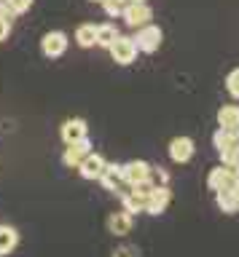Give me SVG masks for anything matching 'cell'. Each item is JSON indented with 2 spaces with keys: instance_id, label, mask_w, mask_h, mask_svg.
I'll list each match as a JSON object with an SVG mask.
<instances>
[{
  "instance_id": "cell-26",
  "label": "cell",
  "mask_w": 239,
  "mask_h": 257,
  "mask_svg": "<svg viewBox=\"0 0 239 257\" xmlns=\"http://www.w3.org/2000/svg\"><path fill=\"white\" fill-rule=\"evenodd\" d=\"M113 254H137V249L134 246H121V249H116Z\"/></svg>"
},
{
  "instance_id": "cell-3",
  "label": "cell",
  "mask_w": 239,
  "mask_h": 257,
  "mask_svg": "<svg viewBox=\"0 0 239 257\" xmlns=\"http://www.w3.org/2000/svg\"><path fill=\"white\" fill-rule=\"evenodd\" d=\"M170 201H172L170 185H153V188H150V193H148V198H145V212L153 214V217H158L167 206H170Z\"/></svg>"
},
{
  "instance_id": "cell-5",
  "label": "cell",
  "mask_w": 239,
  "mask_h": 257,
  "mask_svg": "<svg viewBox=\"0 0 239 257\" xmlns=\"http://www.w3.org/2000/svg\"><path fill=\"white\" fill-rule=\"evenodd\" d=\"M231 185H236V169L234 166H215L210 169V174H207V188H210L212 193L215 190H223V188H231Z\"/></svg>"
},
{
  "instance_id": "cell-25",
  "label": "cell",
  "mask_w": 239,
  "mask_h": 257,
  "mask_svg": "<svg viewBox=\"0 0 239 257\" xmlns=\"http://www.w3.org/2000/svg\"><path fill=\"white\" fill-rule=\"evenodd\" d=\"M9 35H11V22L9 19H0V43L9 40Z\"/></svg>"
},
{
  "instance_id": "cell-4",
  "label": "cell",
  "mask_w": 239,
  "mask_h": 257,
  "mask_svg": "<svg viewBox=\"0 0 239 257\" xmlns=\"http://www.w3.org/2000/svg\"><path fill=\"white\" fill-rule=\"evenodd\" d=\"M67 46H70V40H67L65 32H59V30H51L41 38V51H43V56H49V59L62 56L67 51Z\"/></svg>"
},
{
  "instance_id": "cell-16",
  "label": "cell",
  "mask_w": 239,
  "mask_h": 257,
  "mask_svg": "<svg viewBox=\"0 0 239 257\" xmlns=\"http://www.w3.org/2000/svg\"><path fill=\"white\" fill-rule=\"evenodd\" d=\"M218 126L236 132L239 128V104H223L218 110Z\"/></svg>"
},
{
  "instance_id": "cell-8",
  "label": "cell",
  "mask_w": 239,
  "mask_h": 257,
  "mask_svg": "<svg viewBox=\"0 0 239 257\" xmlns=\"http://www.w3.org/2000/svg\"><path fill=\"white\" fill-rule=\"evenodd\" d=\"M92 150H94L92 140L89 137H81V140H75V142H67V150H65V156H62V161H65V166H78Z\"/></svg>"
},
{
  "instance_id": "cell-12",
  "label": "cell",
  "mask_w": 239,
  "mask_h": 257,
  "mask_svg": "<svg viewBox=\"0 0 239 257\" xmlns=\"http://www.w3.org/2000/svg\"><path fill=\"white\" fill-rule=\"evenodd\" d=\"M75 169H78V174H81L84 180H97V177L102 174V169H105V158H102L100 153H94V150H92L89 156H86Z\"/></svg>"
},
{
  "instance_id": "cell-18",
  "label": "cell",
  "mask_w": 239,
  "mask_h": 257,
  "mask_svg": "<svg viewBox=\"0 0 239 257\" xmlns=\"http://www.w3.org/2000/svg\"><path fill=\"white\" fill-rule=\"evenodd\" d=\"M19 244V233L11 228V225H0V254L14 252Z\"/></svg>"
},
{
  "instance_id": "cell-10",
  "label": "cell",
  "mask_w": 239,
  "mask_h": 257,
  "mask_svg": "<svg viewBox=\"0 0 239 257\" xmlns=\"http://www.w3.org/2000/svg\"><path fill=\"white\" fill-rule=\"evenodd\" d=\"M97 180H100V185L105 190H113V193L126 188L124 177H121V164H108V161H105V169H102V174L97 177Z\"/></svg>"
},
{
  "instance_id": "cell-21",
  "label": "cell",
  "mask_w": 239,
  "mask_h": 257,
  "mask_svg": "<svg viewBox=\"0 0 239 257\" xmlns=\"http://www.w3.org/2000/svg\"><path fill=\"white\" fill-rule=\"evenodd\" d=\"M126 3H129V0H102V8H105V14L110 19H121Z\"/></svg>"
},
{
  "instance_id": "cell-15",
  "label": "cell",
  "mask_w": 239,
  "mask_h": 257,
  "mask_svg": "<svg viewBox=\"0 0 239 257\" xmlns=\"http://www.w3.org/2000/svg\"><path fill=\"white\" fill-rule=\"evenodd\" d=\"M118 196H121V204H124V209H126L132 217H137L140 212H145V198L137 196V193H132L129 185H126L124 190H118Z\"/></svg>"
},
{
  "instance_id": "cell-24",
  "label": "cell",
  "mask_w": 239,
  "mask_h": 257,
  "mask_svg": "<svg viewBox=\"0 0 239 257\" xmlns=\"http://www.w3.org/2000/svg\"><path fill=\"white\" fill-rule=\"evenodd\" d=\"M150 182L153 185H170V172L162 166H150Z\"/></svg>"
},
{
  "instance_id": "cell-7",
  "label": "cell",
  "mask_w": 239,
  "mask_h": 257,
  "mask_svg": "<svg viewBox=\"0 0 239 257\" xmlns=\"http://www.w3.org/2000/svg\"><path fill=\"white\" fill-rule=\"evenodd\" d=\"M167 153H170V158L175 161V164H188L191 158H194L196 153V145L191 137H175V140L170 142V148H167Z\"/></svg>"
},
{
  "instance_id": "cell-19",
  "label": "cell",
  "mask_w": 239,
  "mask_h": 257,
  "mask_svg": "<svg viewBox=\"0 0 239 257\" xmlns=\"http://www.w3.org/2000/svg\"><path fill=\"white\" fill-rule=\"evenodd\" d=\"M118 38V30L116 24H97V32H94V46L100 48H108L113 40Z\"/></svg>"
},
{
  "instance_id": "cell-13",
  "label": "cell",
  "mask_w": 239,
  "mask_h": 257,
  "mask_svg": "<svg viewBox=\"0 0 239 257\" xmlns=\"http://www.w3.org/2000/svg\"><path fill=\"white\" fill-rule=\"evenodd\" d=\"M132 225H134V217H132L129 212H126V209H121V212H113V214L108 217V230L113 233L116 238L129 236Z\"/></svg>"
},
{
  "instance_id": "cell-23",
  "label": "cell",
  "mask_w": 239,
  "mask_h": 257,
  "mask_svg": "<svg viewBox=\"0 0 239 257\" xmlns=\"http://www.w3.org/2000/svg\"><path fill=\"white\" fill-rule=\"evenodd\" d=\"M6 6L11 8L14 16H22V14H27L30 8H33V0H6Z\"/></svg>"
},
{
  "instance_id": "cell-28",
  "label": "cell",
  "mask_w": 239,
  "mask_h": 257,
  "mask_svg": "<svg viewBox=\"0 0 239 257\" xmlns=\"http://www.w3.org/2000/svg\"><path fill=\"white\" fill-rule=\"evenodd\" d=\"M89 3H102V0H89Z\"/></svg>"
},
{
  "instance_id": "cell-17",
  "label": "cell",
  "mask_w": 239,
  "mask_h": 257,
  "mask_svg": "<svg viewBox=\"0 0 239 257\" xmlns=\"http://www.w3.org/2000/svg\"><path fill=\"white\" fill-rule=\"evenodd\" d=\"M212 145H215V150H239V140H236V132H231V128H218L212 137Z\"/></svg>"
},
{
  "instance_id": "cell-14",
  "label": "cell",
  "mask_w": 239,
  "mask_h": 257,
  "mask_svg": "<svg viewBox=\"0 0 239 257\" xmlns=\"http://www.w3.org/2000/svg\"><path fill=\"white\" fill-rule=\"evenodd\" d=\"M59 134H62V142H75V140H81V137H89V123H86L84 118H70L62 123L59 128Z\"/></svg>"
},
{
  "instance_id": "cell-6",
  "label": "cell",
  "mask_w": 239,
  "mask_h": 257,
  "mask_svg": "<svg viewBox=\"0 0 239 257\" xmlns=\"http://www.w3.org/2000/svg\"><path fill=\"white\" fill-rule=\"evenodd\" d=\"M121 19L129 24V27H142V24H148L150 19H153V8H150L148 3H126Z\"/></svg>"
},
{
  "instance_id": "cell-11",
  "label": "cell",
  "mask_w": 239,
  "mask_h": 257,
  "mask_svg": "<svg viewBox=\"0 0 239 257\" xmlns=\"http://www.w3.org/2000/svg\"><path fill=\"white\" fill-rule=\"evenodd\" d=\"M215 204H218L220 212L236 214L239 212V188H236V185H231V188L215 190Z\"/></svg>"
},
{
  "instance_id": "cell-2",
  "label": "cell",
  "mask_w": 239,
  "mask_h": 257,
  "mask_svg": "<svg viewBox=\"0 0 239 257\" xmlns=\"http://www.w3.org/2000/svg\"><path fill=\"white\" fill-rule=\"evenodd\" d=\"M108 51H110V56H113V62L116 64H132L134 59H137V46H134V40L132 38H126V35H118L113 43L108 46Z\"/></svg>"
},
{
  "instance_id": "cell-1",
  "label": "cell",
  "mask_w": 239,
  "mask_h": 257,
  "mask_svg": "<svg viewBox=\"0 0 239 257\" xmlns=\"http://www.w3.org/2000/svg\"><path fill=\"white\" fill-rule=\"evenodd\" d=\"M134 46H137V51L142 54H156L158 51V46H162V40H164V32L158 24H142V27H137V32H134Z\"/></svg>"
},
{
  "instance_id": "cell-27",
  "label": "cell",
  "mask_w": 239,
  "mask_h": 257,
  "mask_svg": "<svg viewBox=\"0 0 239 257\" xmlns=\"http://www.w3.org/2000/svg\"><path fill=\"white\" fill-rule=\"evenodd\" d=\"M129 3H148V0H129Z\"/></svg>"
},
{
  "instance_id": "cell-20",
  "label": "cell",
  "mask_w": 239,
  "mask_h": 257,
  "mask_svg": "<svg viewBox=\"0 0 239 257\" xmlns=\"http://www.w3.org/2000/svg\"><path fill=\"white\" fill-rule=\"evenodd\" d=\"M94 32H97V24L92 22H84L75 27V43L81 48H92L94 46Z\"/></svg>"
},
{
  "instance_id": "cell-22",
  "label": "cell",
  "mask_w": 239,
  "mask_h": 257,
  "mask_svg": "<svg viewBox=\"0 0 239 257\" xmlns=\"http://www.w3.org/2000/svg\"><path fill=\"white\" fill-rule=\"evenodd\" d=\"M226 91L234 96V99H239V67L231 70L228 75H226Z\"/></svg>"
},
{
  "instance_id": "cell-29",
  "label": "cell",
  "mask_w": 239,
  "mask_h": 257,
  "mask_svg": "<svg viewBox=\"0 0 239 257\" xmlns=\"http://www.w3.org/2000/svg\"><path fill=\"white\" fill-rule=\"evenodd\" d=\"M0 3H3V0H0Z\"/></svg>"
},
{
  "instance_id": "cell-9",
  "label": "cell",
  "mask_w": 239,
  "mask_h": 257,
  "mask_svg": "<svg viewBox=\"0 0 239 257\" xmlns=\"http://www.w3.org/2000/svg\"><path fill=\"white\" fill-rule=\"evenodd\" d=\"M121 177L124 185H137L150 180V164L148 161H129V164H121Z\"/></svg>"
}]
</instances>
